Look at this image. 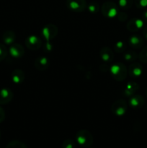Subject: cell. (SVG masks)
<instances>
[{"instance_id":"cell-1","label":"cell","mask_w":147,"mask_h":148,"mask_svg":"<svg viewBox=\"0 0 147 148\" xmlns=\"http://www.w3.org/2000/svg\"><path fill=\"white\" fill-rule=\"evenodd\" d=\"M110 72L115 80L122 82L125 80L128 75V69L123 63L115 62L110 68Z\"/></svg>"},{"instance_id":"cell-2","label":"cell","mask_w":147,"mask_h":148,"mask_svg":"<svg viewBox=\"0 0 147 148\" xmlns=\"http://www.w3.org/2000/svg\"><path fill=\"white\" fill-rule=\"evenodd\" d=\"M76 142L81 146L85 148L89 147L93 144V137L90 132L86 130H81L76 134Z\"/></svg>"},{"instance_id":"cell-3","label":"cell","mask_w":147,"mask_h":148,"mask_svg":"<svg viewBox=\"0 0 147 148\" xmlns=\"http://www.w3.org/2000/svg\"><path fill=\"white\" fill-rule=\"evenodd\" d=\"M101 12L104 17L108 18H114L118 15L119 10L115 3L112 1H106L102 4Z\"/></svg>"},{"instance_id":"cell-4","label":"cell","mask_w":147,"mask_h":148,"mask_svg":"<svg viewBox=\"0 0 147 148\" xmlns=\"http://www.w3.org/2000/svg\"><path fill=\"white\" fill-rule=\"evenodd\" d=\"M59 29L56 25L53 24H48L43 27L41 35L46 42H50L57 36Z\"/></svg>"},{"instance_id":"cell-5","label":"cell","mask_w":147,"mask_h":148,"mask_svg":"<svg viewBox=\"0 0 147 148\" xmlns=\"http://www.w3.org/2000/svg\"><path fill=\"white\" fill-rule=\"evenodd\" d=\"M128 110V104L124 99H119L115 101L111 106V111L117 116H124Z\"/></svg>"},{"instance_id":"cell-6","label":"cell","mask_w":147,"mask_h":148,"mask_svg":"<svg viewBox=\"0 0 147 148\" xmlns=\"http://www.w3.org/2000/svg\"><path fill=\"white\" fill-rule=\"evenodd\" d=\"M26 46L27 49H29L31 51H36L40 49L43 45L42 40L39 36L36 35H30L27 38L25 39L24 41Z\"/></svg>"},{"instance_id":"cell-7","label":"cell","mask_w":147,"mask_h":148,"mask_svg":"<svg viewBox=\"0 0 147 148\" xmlns=\"http://www.w3.org/2000/svg\"><path fill=\"white\" fill-rule=\"evenodd\" d=\"M66 6L74 12H82L86 9V3L85 0H66Z\"/></svg>"},{"instance_id":"cell-8","label":"cell","mask_w":147,"mask_h":148,"mask_svg":"<svg viewBox=\"0 0 147 148\" xmlns=\"http://www.w3.org/2000/svg\"><path fill=\"white\" fill-rule=\"evenodd\" d=\"M127 29L131 33H135L144 27V22L142 18L133 17L126 24Z\"/></svg>"},{"instance_id":"cell-9","label":"cell","mask_w":147,"mask_h":148,"mask_svg":"<svg viewBox=\"0 0 147 148\" xmlns=\"http://www.w3.org/2000/svg\"><path fill=\"white\" fill-rule=\"evenodd\" d=\"M144 69L141 64L138 62H132L128 69V73L132 78H138L142 75Z\"/></svg>"},{"instance_id":"cell-10","label":"cell","mask_w":147,"mask_h":148,"mask_svg":"<svg viewBox=\"0 0 147 148\" xmlns=\"http://www.w3.org/2000/svg\"><path fill=\"white\" fill-rule=\"evenodd\" d=\"M9 53L12 57L14 59H20L22 58L24 54V49L22 45L20 43H13L10 45L9 49Z\"/></svg>"},{"instance_id":"cell-11","label":"cell","mask_w":147,"mask_h":148,"mask_svg":"<svg viewBox=\"0 0 147 148\" xmlns=\"http://www.w3.org/2000/svg\"><path fill=\"white\" fill-rule=\"evenodd\" d=\"M145 104V99L141 95H133L130 97L129 105L133 109H140Z\"/></svg>"},{"instance_id":"cell-12","label":"cell","mask_w":147,"mask_h":148,"mask_svg":"<svg viewBox=\"0 0 147 148\" xmlns=\"http://www.w3.org/2000/svg\"><path fill=\"white\" fill-rule=\"evenodd\" d=\"M14 94L10 88H4L0 90V104L5 105L11 102L13 99Z\"/></svg>"},{"instance_id":"cell-13","label":"cell","mask_w":147,"mask_h":148,"mask_svg":"<svg viewBox=\"0 0 147 148\" xmlns=\"http://www.w3.org/2000/svg\"><path fill=\"white\" fill-rule=\"evenodd\" d=\"M130 46L134 49H139L144 45V40L141 36L138 34H133L128 38Z\"/></svg>"},{"instance_id":"cell-14","label":"cell","mask_w":147,"mask_h":148,"mask_svg":"<svg viewBox=\"0 0 147 148\" xmlns=\"http://www.w3.org/2000/svg\"><path fill=\"white\" fill-rule=\"evenodd\" d=\"M34 66L37 70L45 71L50 66V61H49V59L47 57L44 56H38L35 60Z\"/></svg>"},{"instance_id":"cell-15","label":"cell","mask_w":147,"mask_h":148,"mask_svg":"<svg viewBox=\"0 0 147 148\" xmlns=\"http://www.w3.org/2000/svg\"><path fill=\"white\" fill-rule=\"evenodd\" d=\"M99 56L104 62L110 63L112 62L114 59V52L110 48L105 46L99 51Z\"/></svg>"},{"instance_id":"cell-16","label":"cell","mask_w":147,"mask_h":148,"mask_svg":"<svg viewBox=\"0 0 147 148\" xmlns=\"http://www.w3.org/2000/svg\"><path fill=\"white\" fill-rule=\"evenodd\" d=\"M140 88L139 85L135 82H128L123 90V95L127 97H131L135 95V92Z\"/></svg>"},{"instance_id":"cell-17","label":"cell","mask_w":147,"mask_h":148,"mask_svg":"<svg viewBox=\"0 0 147 148\" xmlns=\"http://www.w3.org/2000/svg\"><path fill=\"white\" fill-rule=\"evenodd\" d=\"M24 77H25L24 72L20 69H15L11 74L12 80L14 84H17V85L22 83Z\"/></svg>"},{"instance_id":"cell-18","label":"cell","mask_w":147,"mask_h":148,"mask_svg":"<svg viewBox=\"0 0 147 148\" xmlns=\"http://www.w3.org/2000/svg\"><path fill=\"white\" fill-rule=\"evenodd\" d=\"M1 38H2V40L4 44L10 46L15 41L16 34L12 30H7L3 33Z\"/></svg>"},{"instance_id":"cell-19","label":"cell","mask_w":147,"mask_h":148,"mask_svg":"<svg viewBox=\"0 0 147 148\" xmlns=\"http://www.w3.org/2000/svg\"><path fill=\"white\" fill-rule=\"evenodd\" d=\"M138 58V53L134 51H125L123 52V59L124 60L128 62H134Z\"/></svg>"},{"instance_id":"cell-20","label":"cell","mask_w":147,"mask_h":148,"mask_svg":"<svg viewBox=\"0 0 147 148\" xmlns=\"http://www.w3.org/2000/svg\"><path fill=\"white\" fill-rule=\"evenodd\" d=\"M6 148H27V145L19 140H12L6 146Z\"/></svg>"},{"instance_id":"cell-21","label":"cell","mask_w":147,"mask_h":148,"mask_svg":"<svg viewBox=\"0 0 147 148\" xmlns=\"http://www.w3.org/2000/svg\"><path fill=\"white\" fill-rule=\"evenodd\" d=\"M125 49H126V46H125V43H124L122 40H119V41H117L115 43V46H114V51H115L116 53H123L125 51Z\"/></svg>"},{"instance_id":"cell-22","label":"cell","mask_w":147,"mask_h":148,"mask_svg":"<svg viewBox=\"0 0 147 148\" xmlns=\"http://www.w3.org/2000/svg\"><path fill=\"white\" fill-rule=\"evenodd\" d=\"M133 0H119L118 4H119L120 7L124 10H129L133 5Z\"/></svg>"},{"instance_id":"cell-23","label":"cell","mask_w":147,"mask_h":148,"mask_svg":"<svg viewBox=\"0 0 147 148\" xmlns=\"http://www.w3.org/2000/svg\"><path fill=\"white\" fill-rule=\"evenodd\" d=\"M138 59L142 63L147 64V46H144L138 55Z\"/></svg>"},{"instance_id":"cell-24","label":"cell","mask_w":147,"mask_h":148,"mask_svg":"<svg viewBox=\"0 0 147 148\" xmlns=\"http://www.w3.org/2000/svg\"><path fill=\"white\" fill-rule=\"evenodd\" d=\"M7 53H8V51L5 45L0 43V62L3 61L7 57Z\"/></svg>"},{"instance_id":"cell-25","label":"cell","mask_w":147,"mask_h":148,"mask_svg":"<svg viewBox=\"0 0 147 148\" xmlns=\"http://www.w3.org/2000/svg\"><path fill=\"white\" fill-rule=\"evenodd\" d=\"M87 9L89 10V12L91 13H97L99 12V6L97 3H95V2H92L89 4V5L87 6Z\"/></svg>"},{"instance_id":"cell-26","label":"cell","mask_w":147,"mask_h":148,"mask_svg":"<svg viewBox=\"0 0 147 148\" xmlns=\"http://www.w3.org/2000/svg\"><path fill=\"white\" fill-rule=\"evenodd\" d=\"M62 148H75V143L71 139H67L62 143Z\"/></svg>"},{"instance_id":"cell-27","label":"cell","mask_w":147,"mask_h":148,"mask_svg":"<svg viewBox=\"0 0 147 148\" xmlns=\"http://www.w3.org/2000/svg\"><path fill=\"white\" fill-rule=\"evenodd\" d=\"M134 3L138 9H145L147 7V0H134Z\"/></svg>"},{"instance_id":"cell-28","label":"cell","mask_w":147,"mask_h":148,"mask_svg":"<svg viewBox=\"0 0 147 148\" xmlns=\"http://www.w3.org/2000/svg\"><path fill=\"white\" fill-rule=\"evenodd\" d=\"M118 17V19L121 22H125L127 20V18H128V15H127L126 13H125L124 12H119L117 15Z\"/></svg>"},{"instance_id":"cell-29","label":"cell","mask_w":147,"mask_h":148,"mask_svg":"<svg viewBox=\"0 0 147 148\" xmlns=\"http://www.w3.org/2000/svg\"><path fill=\"white\" fill-rule=\"evenodd\" d=\"M5 119V112L4 109L0 106V123L3 122Z\"/></svg>"},{"instance_id":"cell-30","label":"cell","mask_w":147,"mask_h":148,"mask_svg":"<svg viewBox=\"0 0 147 148\" xmlns=\"http://www.w3.org/2000/svg\"><path fill=\"white\" fill-rule=\"evenodd\" d=\"M44 49L46 51H52V44L50 42H46V45L44 46Z\"/></svg>"},{"instance_id":"cell-31","label":"cell","mask_w":147,"mask_h":148,"mask_svg":"<svg viewBox=\"0 0 147 148\" xmlns=\"http://www.w3.org/2000/svg\"><path fill=\"white\" fill-rule=\"evenodd\" d=\"M142 20H144V23L147 24V10H145L142 14Z\"/></svg>"},{"instance_id":"cell-32","label":"cell","mask_w":147,"mask_h":148,"mask_svg":"<svg viewBox=\"0 0 147 148\" xmlns=\"http://www.w3.org/2000/svg\"><path fill=\"white\" fill-rule=\"evenodd\" d=\"M143 36L144 38L147 40V25L143 27Z\"/></svg>"},{"instance_id":"cell-33","label":"cell","mask_w":147,"mask_h":148,"mask_svg":"<svg viewBox=\"0 0 147 148\" xmlns=\"http://www.w3.org/2000/svg\"><path fill=\"white\" fill-rule=\"evenodd\" d=\"M145 95H146V99H147V88H146V91H145Z\"/></svg>"},{"instance_id":"cell-34","label":"cell","mask_w":147,"mask_h":148,"mask_svg":"<svg viewBox=\"0 0 147 148\" xmlns=\"http://www.w3.org/2000/svg\"><path fill=\"white\" fill-rule=\"evenodd\" d=\"M0 138H1V132H0Z\"/></svg>"},{"instance_id":"cell-35","label":"cell","mask_w":147,"mask_h":148,"mask_svg":"<svg viewBox=\"0 0 147 148\" xmlns=\"http://www.w3.org/2000/svg\"><path fill=\"white\" fill-rule=\"evenodd\" d=\"M87 148H89V147H87Z\"/></svg>"}]
</instances>
